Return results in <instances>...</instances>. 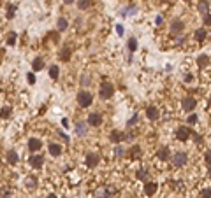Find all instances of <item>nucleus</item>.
<instances>
[{
    "instance_id": "nucleus-43",
    "label": "nucleus",
    "mask_w": 211,
    "mask_h": 198,
    "mask_svg": "<svg viewBox=\"0 0 211 198\" xmlns=\"http://www.w3.org/2000/svg\"><path fill=\"white\" fill-rule=\"evenodd\" d=\"M46 198H58V196H56L55 193H50V195H46Z\"/></svg>"
},
{
    "instance_id": "nucleus-16",
    "label": "nucleus",
    "mask_w": 211,
    "mask_h": 198,
    "mask_svg": "<svg viewBox=\"0 0 211 198\" xmlns=\"http://www.w3.org/2000/svg\"><path fill=\"white\" fill-rule=\"evenodd\" d=\"M74 132H76V135H79V137H85L86 133H88V128H86V123H83V121H77V123H76V128H74Z\"/></svg>"
},
{
    "instance_id": "nucleus-11",
    "label": "nucleus",
    "mask_w": 211,
    "mask_h": 198,
    "mask_svg": "<svg viewBox=\"0 0 211 198\" xmlns=\"http://www.w3.org/2000/svg\"><path fill=\"white\" fill-rule=\"evenodd\" d=\"M185 28V23L181 21V19H174V21L171 23V33L172 35H180L181 32H183Z\"/></svg>"
},
{
    "instance_id": "nucleus-38",
    "label": "nucleus",
    "mask_w": 211,
    "mask_h": 198,
    "mask_svg": "<svg viewBox=\"0 0 211 198\" xmlns=\"http://www.w3.org/2000/svg\"><path fill=\"white\" fill-rule=\"evenodd\" d=\"M116 33H118V35H123V33H125V28H123V27H121V25H116Z\"/></svg>"
},
{
    "instance_id": "nucleus-26",
    "label": "nucleus",
    "mask_w": 211,
    "mask_h": 198,
    "mask_svg": "<svg viewBox=\"0 0 211 198\" xmlns=\"http://www.w3.org/2000/svg\"><path fill=\"white\" fill-rule=\"evenodd\" d=\"M208 11H209V4H208L206 0H202V2H199V13H202V14H208Z\"/></svg>"
},
{
    "instance_id": "nucleus-24",
    "label": "nucleus",
    "mask_w": 211,
    "mask_h": 198,
    "mask_svg": "<svg viewBox=\"0 0 211 198\" xmlns=\"http://www.w3.org/2000/svg\"><path fill=\"white\" fill-rule=\"evenodd\" d=\"M90 5H92V0H77V9H81V11L88 9Z\"/></svg>"
},
{
    "instance_id": "nucleus-25",
    "label": "nucleus",
    "mask_w": 211,
    "mask_h": 198,
    "mask_svg": "<svg viewBox=\"0 0 211 198\" xmlns=\"http://www.w3.org/2000/svg\"><path fill=\"white\" fill-rule=\"evenodd\" d=\"M139 154H141V147H139V145H134V147L130 149V158L132 160H137V158H141Z\"/></svg>"
},
{
    "instance_id": "nucleus-37",
    "label": "nucleus",
    "mask_w": 211,
    "mask_h": 198,
    "mask_svg": "<svg viewBox=\"0 0 211 198\" xmlns=\"http://www.w3.org/2000/svg\"><path fill=\"white\" fill-rule=\"evenodd\" d=\"M27 81H28V84H34V83H35V75L30 72V74L27 75Z\"/></svg>"
},
{
    "instance_id": "nucleus-27",
    "label": "nucleus",
    "mask_w": 211,
    "mask_h": 198,
    "mask_svg": "<svg viewBox=\"0 0 211 198\" xmlns=\"http://www.w3.org/2000/svg\"><path fill=\"white\" fill-rule=\"evenodd\" d=\"M58 65H51L50 67V77L51 79H58Z\"/></svg>"
},
{
    "instance_id": "nucleus-44",
    "label": "nucleus",
    "mask_w": 211,
    "mask_h": 198,
    "mask_svg": "<svg viewBox=\"0 0 211 198\" xmlns=\"http://www.w3.org/2000/svg\"><path fill=\"white\" fill-rule=\"evenodd\" d=\"M63 2H65V4H72V2H74V0H63Z\"/></svg>"
},
{
    "instance_id": "nucleus-36",
    "label": "nucleus",
    "mask_w": 211,
    "mask_h": 198,
    "mask_svg": "<svg viewBox=\"0 0 211 198\" xmlns=\"http://www.w3.org/2000/svg\"><path fill=\"white\" fill-rule=\"evenodd\" d=\"M204 161H206L208 165H211V151H206V153H204Z\"/></svg>"
},
{
    "instance_id": "nucleus-17",
    "label": "nucleus",
    "mask_w": 211,
    "mask_h": 198,
    "mask_svg": "<svg viewBox=\"0 0 211 198\" xmlns=\"http://www.w3.org/2000/svg\"><path fill=\"white\" fill-rule=\"evenodd\" d=\"M169 158H171L169 147H162V149H158V153H157V160H158V161H167Z\"/></svg>"
},
{
    "instance_id": "nucleus-14",
    "label": "nucleus",
    "mask_w": 211,
    "mask_h": 198,
    "mask_svg": "<svg viewBox=\"0 0 211 198\" xmlns=\"http://www.w3.org/2000/svg\"><path fill=\"white\" fill-rule=\"evenodd\" d=\"M37 186H39V179H37L35 175H28L27 179H25V188L27 189H35Z\"/></svg>"
},
{
    "instance_id": "nucleus-15",
    "label": "nucleus",
    "mask_w": 211,
    "mask_h": 198,
    "mask_svg": "<svg viewBox=\"0 0 211 198\" xmlns=\"http://www.w3.org/2000/svg\"><path fill=\"white\" fill-rule=\"evenodd\" d=\"M109 140L114 142V144H118V142L125 140V135H123V133H121L120 130H113V132L109 133Z\"/></svg>"
},
{
    "instance_id": "nucleus-3",
    "label": "nucleus",
    "mask_w": 211,
    "mask_h": 198,
    "mask_svg": "<svg viewBox=\"0 0 211 198\" xmlns=\"http://www.w3.org/2000/svg\"><path fill=\"white\" fill-rule=\"evenodd\" d=\"M190 133H192V130H190L188 126H178L176 128V132H174V137H176V140L187 142L190 139Z\"/></svg>"
},
{
    "instance_id": "nucleus-32",
    "label": "nucleus",
    "mask_w": 211,
    "mask_h": 198,
    "mask_svg": "<svg viewBox=\"0 0 211 198\" xmlns=\"http://www.w3.org/2000/svg\"><path fill=\"white\" fill-rule=\"evenodd\" d=\"M202 23H204V27H211V13L202 16Z\"/></svg>"
},
{
    "instance_id": "nucleus-33",
    "label": "nucleus",
    "mask_w": 211,
    "mask_h": 198,
    "mask_svg": "<svg viewBox=\"0 0 211 198\" xmlns=\"http://www.w3.org/2000/svg\"><path fill=\"white\" fill-rule=\"evenodd\" d=\"M129 49H130V51H135V49H137V39H134V37L129 39Z\"/></svg>"
},
{
    "instance_id": "nucleus-21",
    "label": "nucleus",
    "mask_w": 211,
    "mask_h": 198,
    "mask_svg": "<svg viewBox=\"0 0 211 198\" xmlns=\"http://www.w3.org/2000/svg\"><path fill=\"white\" fill-rule=\"evenodd\" d=\"M32 69H34V72H39L44 69V60L42 58H35L34 62H32Z\"/></svg>"
},
{
    "instance_id": "nucleus-1",
    "label": "nucleus",
    "mask_w": 211,
    "mask_h": 198,
    "mask_svg": "<svg viewBox=\"0 0 211 198\" xmlns=\"http://www.w3.org/2000/svg\"><path fill=\"white\" fill-rule=\"evenodd\" d=\"M92 102H93V95H92V91H88V89H81V91L77 93V104H79V107L88 109V107L92 105Z\"/></svg>"
},
{
    "instance_id": "nucleus-42",
    "label": "nucleus",
    "mask_w": 211,
    "mask_h": 198,
    "mask_svg": "<svg viewBox=\"0 0 211 198\" xmlns=\"http://www.w3.org/2000/svg\"><path fill=\"white\" fill-rule=\"evenodd\" d=\"M155 23H157V25H162V23H164V18H162V16H157V19H155Z\"/></svg>"
},
{
    "instance_id": "nucleus-2",
    "label": "nucleus",
    "mask_w": 211,
    "mask_h": 198,
    "mask_svg": "<svg viewBox=\"0 0 211 198\" xmlns=\"http://www.w3.org/2000/svg\"><path fill=\"white\" fill-rule=\"evenodd\" d=\"M187 163H188V156H187V153L178 151V153L172 154V167H174V168H183Z\"/></svg>"
},
{
    "instance_id": "nucleus-19",
    "label": "nucleus",
    "mask_w": 211,
    "mask_h": 198,
    "mask_svg": "<svg viewBox=\"0 0 211 198\" xmlns=\"http://www.w3.org/2000/svg\"><path fill=\"white\" fill-rule=\"evenodd\" d=\"M148 177H150V174H148L146 168H139V170H135V179H137V180L148 182Z\"/></svg>"
},
{
    "instance_id": "nucleus-9",
    "label": "nucleus",
    "mask_w": 211,
    "mask_h": 198,
    "mask_svg": "<svg viewBox=\"0 0 211 198\" xmlns=\"http://www.w3.org/2000/svg\"><path fill=\"white\" fill-rule=\"evenodd\" d=\"M88 124H92V126H100V124H102V114H100V112H92V114H88Z\"/></svg>"
},
{
    "instance_id": "nucleus-10",
    "label": "nucleus",
    "mask_w": 211,
    "mask_h": 198,
    "mask_svg": "<svg viewBox=\"0 0 211 198\" xmlns=\"http://www.w3.org/2000/svg\"><path fill=\"white\" fill-rule=\"evenodd\" d=\"M48 151H50V156H53V158H58L60 154H62V145L56 144V142H50V145H48Z\"/></svg>"
},
{
    "instance_id": "nucleus-12",
    "label": "nucleus",
    "mask_w": 211,
    "mask_h": 198,
    "mask_svg": "<svg viewBox=\"0 0 211 198\" xmlns=\"http://www.w3.org/2000/svg\"><path fill=\"white\" fill-rule=\"evenodd\" d=\"M5 161H7V165H18V161H19L18 153H16L14 149H9L7 154H5Z\"/></svg>"
},
{
    "instance_id": "nucleus-40",
    "label": "nucleus",
    "mask_w": 211,
    "mask_h": 198,
    "mask_svg": "<svg viewBox=\"0 0 211 198\" xmlns=\"http://www.w3.org/2000/svg\"><path fill=\"white\" fill-rule=\"evenodd\" d=\"M135 121H137V116H135V114H134V116H132V118H130V119H129V121H127V124H129V126H132V124H134V123H135Z\"/></svg>"
},
{
    "instance_id": "nucleus-28",
    "label": "nucleus",
    "mask_w": 211,
    "mask_h": 198,
    "mask_svg": "<svg viewBox=\"0 0 211 198\" xmlns=\"http://www.w3.org/2000/svg\"><path fill=\"white\" fill-rule=\"evenodd\" d=\"M11 114H13V109L11 107H4V109L0 110V118H4V119L11 118Z\"/></svg>"
},
{
    "instance_id": "nucleus-41",
    "label": "nucleus",
    "mask_w": 211,
    "mask_h": 198,
    "mask_svg": "<svg viewBox=\"0 0 211 198\" xmlns=\"http://www.w3.org/2000/svg\"><path fill=\"white\" fill-rule=\"evenodd\" d=\"M192 81H193V75H192V74H187V75H185V83H192Z\"/></svg>"
},
{
    "instance_id": "nucleus-8",
    "label": "nucleus",
    "mask_w": 211,
    "mask_h": 198,
    "mask_svg": "<svg viewBox=\"0 0 211 198\" xmlns=\"http://www.w3.org/2000/svg\"><path fill=\"white\" fill-rule=\"evenodd\" d=\"M146 116H148V119L155 121V119L160 118V109H158L157 105H148L146 107Z\"/></svg>"
},
{
    "instance_id": "nucleus-45",
    "label": "nucleus",
    "mask_w": 211,
    "mask_h": 198,
    "mask_svg": "<svg viewBox=\"0 0 211 198\" xmlns=\"http://www.w3.org/2000/svg\"><path fill=\"white\" fill-rule=\"evenodd\" d=\"M209 170H211V165H209Z\"/></svg>"
},
{
    "instance_id": "nucleus-31",
    "label": "nucleus",
    "mask_w": 211,
    "mask_h": 198,
    "mask_svg": "<svg viewBox=\"0 0 211 198\" xmlns=\"http://www.w3.org/2000/svg\"><path fill=\"white\" fill-rule=\"evenodd\" d=\"M60 56H62V60H63V62H67V60H71V49H69V48H65V49L62 51V53H60Z\"/></svg>"
},
{
    "instance_id": "nucleus-30",
    "label": "nucleus",
    "mask_w": 211,
    "mask_h": 198,
    "mask_svg": "<svg viewBox=\"0 0 211 198\" xmlns=\"http://www.w3.org/2000/svg\"><path fill=\"white\" fill-rule=\"evenodd\" d=\"M14 14H16V5L11 4V5H9V9H7V19H13V18H14Z\"/></svg>"
},
{
    "instance_id": "nucleus-35",
    "label": "nucleus",
    "mask_w": 211,
    "mask_h": 198,
    "mask_svg": "<svg viewBox=\"0 0 211 198\" xmlns=\"http://www.w3.org/2000/svg\"><path fill=\"white\" fill-rule=\"evenodd\" d=\"M187 121H188L190 124H195V123H197V116H195V114H190L188 118H187Z\"/></svg>"
},
{
    "instance_id": "nucleus-46",
    "label": "nucleus",
    "mask_w": 211,
    "mask_h": 198,
    "mask_svg": "<svg viewBox=\"0 0 211 198\" xmlns=\"http://www.w3.org/2000/svg\"><path fill=\"white\" fill-rule=\"evenodd\" d=\"M120 198H123V196H120Z\"/></svg>"
},
{
    "instance_id": "nucleus-22",
    "label": "nucleus",
    "mask_w": 211,
    "mask_h": 198,
    "mask_svg": "<svg viewBox=\"0 0 211 198\" xmlns=\"http://www.w3.org/2000/svg\"><path fill=\"white\" fill-rule=\"evenodd\" d=\"M197 65H199V69L208 67L209 65V56H208V54H201V56L197 58Z\"/></svg>"
},
{
    "instance_id": "nucleus-47",
    "label": "nucleus",
    "mask_w": 211,
    "mask_h": 198,
    "mask_svg": "<svg viewBox=\"0 0 211 198\" xmlns=\"http://www.w3.org/2000/svg\"><path fill=\"white\" fill-rule=\"evenodd\" d=\"M209 112H211V110H209Z\"/></svg>"
},
{
    "instance_id": "nucleus-18",
    "label": "nucleus",
    "mask_w": 211,
    "mask_h": 198,
    "mask_svg": "<svg viewBox=\"0 0 211 198\" xmlns=\"http://www.w3.org/2000/svg\"><path fill=\"white\" fill-rule=\"evenodd\" d=\"M40 147H42V142H40L39 139H30V140H28V149H30L32 153H37Z\"/></svg>"
},
{
    "instance_id": "nucleus-34",
    "label": "nucleus",
    "mask_w": 211,
    "mask_h": 198,
    "mask_svg": "<svg viewBox=\"0 0 211 198\" xmlns=\"http://www.w3.org/2000/svg\"><path fill=\"white\" fill-rule=\"evenodd\" d=\"M114 154H116V158H123L125 149H123V147H116V149H114Z\"/></svg>"
},
{
    "instance_id": "nucleus-7",
    "label": "nucleus",
    "mask_w": 211,
    "mask_h": 198,
    "mask_svg": "<svg viewBox=\"0 0 211 198\" xmlns=\"http://www.w3.org/2000/svg\"><path fill=\"white\" fill-rule=\"evenodd\" d=\"M181 105H183V109L187 110V112H190V110H193L197 107V100L193 97H185L183 100H181Z\"/></svg>"
},
{
    "instance_id": "nucleus-39",
    "label": "nucleus",
    "mask_w": 211,
    "mask_h": 198,
    "mask_svg": "<svg viewBox=\"0 0 211 198\" xmlns=\"http://www.w3.org/2000/svg\"><path fill=\"white\" fill-rule=\"evenodd\" d=\"M81 84H83V86H88V84H90V77H88V75H83V79H81Z\"/></svg>"
},
{
    "instance_id": "nucleus-13",
    "label": "nucleus",
    "mask_w": 211,
    "mask_h": 198,
    "mask_svg": "<svg viewBox=\"0 0 211 198\" xmlns=\"http://www.w3.org/2000/svg\"><path fill=\"white\" fill-rule=\"evenodd\" d=\"M30 163H32V167L35 168V170H39V168L44 167V156L35 154V156H32V158H30Z\"/></svg>"
},
{
    "instance_id": "nucleus-5",
    "label": "nucleus",
    "mask_w": 211,
    "mask_h": 198,
    "mask_svg": "<svg viewBox=\"0 0 211 198\" xmlns=\"http://www.w3.org/2000/svg\"><path fill=\"white\" fill-rule=\"evenodd\" d=\"M158 191V184L157 182H153V180H148V182H144V195L146 196H155Z\"/></svg>"
},
{
    "instance_id": "nucleus-4",
    "label": "nucleus",
    "mask_w": 211,
    "mask_h": 198,
    "mask_svg": "<svg viewBox=\"0 0 211 198\" xmlns=\"http://www.w3.org/2000/svg\"><path fill=\"white\" fill-rule=\"evenodd\" d=\"M113 95H114V86L111 83L100 84V98L102 100H109V98H113Z\"/></svg>"
},
{
    "instance_id": "nucleus-20",
    "label": "nucleus",
    "mask_w": 211,
    "mask_h": 198,
    "mask_svg": "<svg viewBox=\"0 0 211 198\" xmlns=\"http://www.w3.org/2000/svg\"><path fill=\"white\" fill-rule=\"evenodd\" d=\"M193 37H195V40H197V42H204V39L208 37V32L204 30V27L197 28V30H195V33H193Z\"/></svg>"
},
{
    "instance_id": "nucleus-23",
    "label": "nucleus",
    "mask_w": 211,
    "mask_h": 198,
    "mask_svg": "<svg viewBox=\"0 0 211 198\" xmlns=\"http://www.w3.org/2000/svg\"><path fill=\"white\" fill-rule=\"evenodd\" d=\"M67 27H69V21H67L65 18H60L58 21H56V30H58V32L67 30Z\"/></svg>"
},
{
    "instance_id": "nucleus-29",
    "label": "nucleus",
    "mask_w": 211,
    "mask_h": 198,
    "mask_svg": "<svg viewBox=\"0 0 211 198\" xmlns=\"http://www.w3.org/2000/svg\"><path fill=\"white\" fill-rule=\"evenodd\" d=\"M16 39H18V35L14 32H11L9 35H7V46H14L16 44Z\"/></svg>"
},
{
    "instance_id": "nucleus-6",
    "label": "nucleus",
    "mask_w": 211,
    "mask_h": 198,
    "mask_svg": "<svg viewBox=\"0 0 211 198\" xmlns=\"http://www.w3.org/2000/svg\"><path fill=\"white\" fill-rule=\"evenodd\" d=\"M100 163V156L97 153H86V167L95 168Z\"/></svg>"
}]
</instances>
